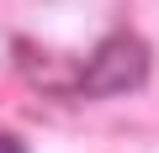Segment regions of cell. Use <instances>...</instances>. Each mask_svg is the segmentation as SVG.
Returning <instances> with one entry per match:
<instances>
[{
	"label": "cell",
	"instance_id": "cell-2",
	"mask_svg": "<svg viewBox=\"0 0 159 153\" xmlns=\"http://www.w3.org/2000/svg\"><path fill=\"white\" fill-rule=\"evenodd\" d=\"M0 153H27V142H21L16 132H0Z\"/></svg>",
	"mask_w": 159,
	"mask_h": 153
},
{
	"label": "cell",
	"instance_id": "cell-1",
	"mask_svg": "<svg viewBox=\"0 0 159 153\" xmlns=\"http://www.w3.org/2000/svg\"><path fill=\"white\" fill-rule=\"evenodd\" d=\"M143 79H148V48H143V37H133V32L106 37V42L90 53V63L80 69V90H85V95H127V90H138Z\"/></svg>",
	"mask_w": 159,
	"mask_h": 153
}]
</instances>
